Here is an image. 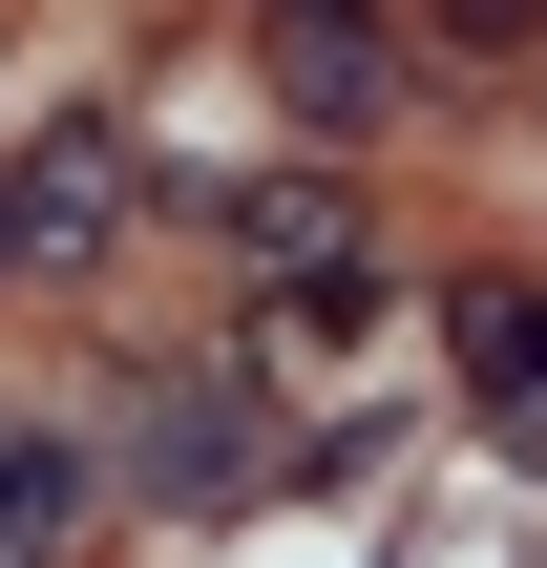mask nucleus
Returning <instances> with one entry per match:
<instances>
[{
  "label": "nucleus",
  "mask_w": 547,
  "mask_h": 568,
  "mask_svg": "<svg viewBox=\"0 0 547 568\" xmlns=\"http://www.w3.org/2000/svg\"><path fill=\"white\" fill-rule=\"evenodd\" d=\"M506 400H547V316H506Z\"/></svg>",
  "instance_id": "obj_1"
}]
</instances>
